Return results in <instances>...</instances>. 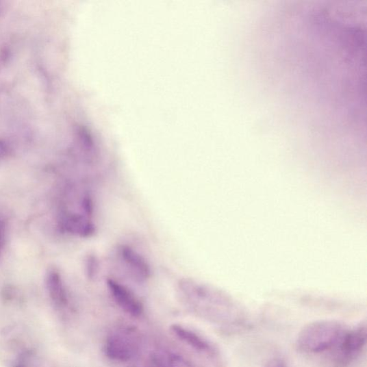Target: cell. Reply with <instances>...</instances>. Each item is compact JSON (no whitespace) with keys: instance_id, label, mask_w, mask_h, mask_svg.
Instances as JSON below:
<instances>
[{"instance_id":"7a4b0ae2","label":"cell","mask_w":367,"mask_h":367,"mask_svg":"<svg viewBox=\"0 0 367 367\" xmlns=\"http://www.w3.org/2000/svg\"><path fill=\"white\" fill-rule=\"evenodd\" d=\"M366 321L350 329H347L334 351L333 367H347L362 353L366 344Z\"/></svg>"},{"instance_id":"30bf717a","label":"cell","mask_w":367,"mask_h":367,"mask_svg":"<svg viewBox=\"0 0 367 367\" xmlns=\"http://www.w3.org/2000/svg\"><path fill=\"white\" fill-rule=\"evenodd\" d=\"M7 224L5 220L0 218V257H1L6 242Z\"/></svg>"},{"instance_id":"8fae6325","label":"cell","mask_w":367,"mask_h":367,"mask_svg":"<svg viewBox=\"0 0 367 367\" xmlns=\"http://www.w3.org/2000/svg\"><path fill=\"white\" fill-rule=\"evenodd\" d=\"M264 367H288L285 360L280 357H274L268 360Z\"/></svg>"},{"instance_id":"277c9868","label":"cell","mask_w":367,"mask_h":367,"mask_svg":"<svg viewBox=\"0 0 367 367\" xmlns=\"http://www.w3.org/2000/svg\"><path fill=\"white\" fill-rule=\"evenodd\" d=\"M108 286L116 303L127 314L139 316L143 312V307L130 290L114 280L108 281Z\"/></svg>"},{"instance_id":"3957f363","label":"cell","mask_w":367,"mask_h":367,"mask_svg":"<svg viewBox=\"0 0 367 367\" xmlns=\"http://www.w3.org/2000/svg\"><path fill=\"white\" fill-rule=\"evenodd\" d=\"M129 332H117L107 339L105 353L110 359L117 362H127L134 355L136 344Z\"/></svg>"},{"instance_id":"8992f818","label":"cell","mask_w":367,"mask_h":367,"mask_svg":"<svg viewBox=\"0 0 367 367\" xmlns=\"http://www.w3.org/2000/svg\"><path fill=\"white\" fill-rule=\"evenodd\" d=\"M171 329L180 340L194 349L207 354L215 353L212 345L201 335L178 325H173Z\"/></svg>"},{"instance_id":"9c48e42d","label":"cell","mask_w":367,"mask_h":367,"mask_svg":"<svg viewBox=\"0 0 367 367\" xmlns=\"http://www.w3.org/2000/svg\"><path fill=\"white\" fill-rule=\"evenodd\" d=\"M162 364L164 367H196L190 362L177 355H168Z\"/></svg>"},{"instance_id":"6da1fadb","label":"cell","mask_w":367,"mask_h":367,"mask_svg":"<svg viewBox=\"0 0 367 367\" xmlns=\"http://www.w3.org/2000/svg\"><path fill=\"white\" fill-rule=\"evenodd\" d=\"M347 328L340 321H313L299 331L296 346L300 353L316 355L333 351L338 345Z\"/></svg>"},{"instance_id":"ba28073f","label":"cell","mask_w":367,"mask_h":367,"mask_svg":"<svg viewBox=\"0 0 367 367\" xmlns=\"http://www.w3.org/2000/svg\"><path fill=\"white\" fill-rule=\"evenodd\" d=\"M63 225L68 232L82 236H88L94 231L93 225L85 218L78 215L65 217Z\"/></svg>"},{"instance_id":"5b68a950","label":"cell","mask_w":367,"mask_h":367,"mask_svg":"<svg viewBox=\"0 0 367 367\" xmlns=\"http://www.w3.org/2000/svg\"><path fill=\"white\" fill-rule=\"evenodd\" d=\"M121 256L127 267L134 275L135 278L144 281L149 277L150 268L145 260L138 253L129 247H122Z\"/></svg>"},{"instance_id":"7c38bea8","label":"cell","mask_w":367,"mask_h":367,"mask_svg":"<svg viewBox=\"0 0 367 367\" xmlns=\"http://www.w3.org/2000/svg\"><path fill=\"white\" fill-rule=\"evenodd\" d=\"M10 152L8 144L3 140H0V160L6 157Z\"/></svg>"},{"instance_id":"52a82bcc","label":"cell","mask_w":367,"mask_h":367,"mask_svg":"<svg viewBox=\"0 0 367 367\" xmlns=\"http://www.w3.org/2000/svg\"><path fill=\"white\" fill-rule=\"evenodd\" d=\"M48 292L54 304L58 308L65 307L68 303L66 289L60 274L51 270L46 279Z\"/></svg>"}]
</instances>
